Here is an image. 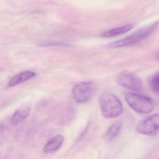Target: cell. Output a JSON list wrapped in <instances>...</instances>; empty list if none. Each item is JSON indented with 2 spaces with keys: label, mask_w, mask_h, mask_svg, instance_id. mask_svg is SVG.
Segmentation results:
<instances>
[{
  "label": "cell",
  "mask_w": 159,
  "mask_h": 159,
  "mask_svg": "<svg viewBox=\"0 0 159 159\" xmlns=\"http://www.w3.org/2000/svg\"><path fill=\"white\" fill-rule=\"evenodd\" d=\"M99 103L102 115L107 119L116 118L123 111V106L120 99L110 93H102L99 97Z\"/></svg>",
  "instance_id": "6da1fadb"
},
{
  "label": "cell",
  "mask_w": 159,
  "mask_h": 159,
  "mask_svg": "<svg viewBox=\"0 0 159 159\" xmlns=\"http://www.w3.org/2000/svg\"><path fill=\"white\" fill-rule=\"evenodd\" d=\"M158 24V22H157L148 26L143 28L123 39L110 43L107 45V47L110 49H114L134 45L148 38L157 28Z\"/></svg>",
  "instance_id": "7a4b0ae2"
},
{
  "label": "cell",
  "mask_w": 159,
  "mask_h": 159,
  "mask_svg": "<svg viewBox=\"0 0 159 159\" xmlns=\"http://www.w3.org/2000/svg\"><path fill=\"white\" fill-rule=\"evenodd\" d=\"M125 99L129 107L140 114H148L154 108L153 102L149 98L135 93H127Z\"/></svg>",
  "instance_id": "3957f363"
},
{
  "label": "cell",
  "mask_w": 159,
  "mask_h": 159,
  "mask_svg": "<svg viewBox=\"0 0 159 159\" xmlns=\"http://www.w3.org/2000/svg\"><path fill=\"white\" fill-rule=\"evenodd\" d=\"M95 90V85L91 82H83L76 84L72 89L73 98L77 103H83L88 101Z\"/></svg>",
  "instance_id": "277c9868"
},
{
  "label": "cell",
  "mask_w": 159,
  "mask_h": 159,
  "mask_svg": "<svg viewBox=\"0 0 159 159\" xmlns=\"http://www.w3.org/2000/svg\"><path fill=\"white\" fill-rule=\"evenodd\" d=\"M159 115H150L141 120L137 125L138 133L152 136L157 134L159 131Z\"/></svg>",
  "instance_id": "5b68a950"
},
{
  "label": "cell",
  "mask_w": 159,
  "mask_h": 159,
  "mask_svg": "<svg viewBox=\"0 0 159 159\" xmlns=\"http://www.w3.org/2000/svg\"><path fill=\"white\" fill-rule=\"evenodd\" d=\"M117 83L127 89L135 91H139L142 88V80L136 75L129 73H120L116 78Z\"/></svg>",
  "instance_id": "8992f818"
},
{
  "label": "cell",
  "mask_w": 159,
  "mask_h": 159,
  "mask_svg": "<svg viewBox=\"0 0 159 159\" xmlns=\"http://www.w3.org/2000/svg\"><path fill=\"white\" fill-rule=\"evenodd\" d=\"M64 141L63 135L58 134L50 140L46 144L43 151L45 152H53L57 151L61 147Z\"/></svg>",
  "instance_id": "52a82bcc"
},
{
  "label": "cell",
  "mask_w": 159,
  "mask_h": 159,
  "mask_svg": "<svg viewBox=\"0 0 159 159\" xmlns=\"http://www.w3.org/2000/svg\"><path fill=\"white\" fill-rule=\"evenodd\" d=\"M30 112V107L28 106L20 107L16 111L11 120V124L16 125L26 119Z\"/></svg>",
  "instance_id": "ba28073f"
},
{
  "label": "cell",
  "mask_w": 159,
  "mask_h": 159,
  "mask_svg": "<svg viewBox=\"0 0 159 159\" xmlns=\"http://www.w3.org/2000/svg\"><path fill=\"white\" fill-rule=\"evenodd\" d=\"M36 75V73L33 71H26L22 72L15 76L9 82V86L10 87H13L17 84L34 78Z\"/></svg>",
  "instance_id": "9c48e42d"
},
{
  "label": "cell",
  "mask_w": 159,
  "mask_h": 159,
  "mask_svg": "<svg viewBox=\"0 0 159 159\" xmlns=\"http://www.w3.org/2000/svg\"><path fill=\"white\" fill-rule=\"evenodd\" d=\"M122 124L121 121H117L111 125L104 135V139L107 141L113 140L121 131Z\"/></svg>",
  "instance_id": "30bf717a"
},
{
  "label": "cell",
  "mask_w": 159,
  "mask_h": 159,
  "mask_svg": "<svg viewBox=\"0 0 159 159\" xmlns=\"http://www.w3.org/2000/svg\"><path fill=\"white\" fill-rule=\"evenodd\" d=\"M134 27L133 25H126L111 30L102 34L101 37L104 38H112L124 34L132 30Z\"/></svg>",
  "instance_id": "8fae6325"
},
{
  "label": "cell",
  "mask_w": 159,
  "mask_h": 159,
  "mask_svg": "<svg viewBox=\"0 0 159 159\" xmlns=\"http://www.w3.org/2000/svg\"><path fill=\"white\" fill-rule=\"evenodd\" d=\"M159 72L155 73L150 79L149 85L152 90L156 94L159 93Z\"/></svg>",
  "instance_id": "7c38bea8"
},
{
  "label": "cell",
  "mask_w": 159,
  "mask_h": 159,
  "mask_svg": "<svg viewBox=\"0 0 159 159\" xmlns=\"http://www.w3.org/2000/svg\"><path fill=\"white\" fill-rule=\"evenodd\" d=\"M3 126L2 125H0V132H1L3 130Z\"/></svg>",
  "instance_id": "4fadbf2b"
}]
</instances>
